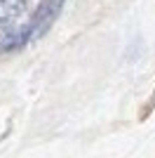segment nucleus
<instances>
[{
	"label": "nucleus",
	"instance_id": "obj_1",
	"mask_svg": "<svg viewBox=\"0 0 155 158\" xmlns=\"http://www.w3.org/2000/svg\"><path fill=\"white\" fill-rule=\"evenodd\" d=\"M59 5H61V0H45L40 5V10L35 12L33 24H31V38H38V35H42L50 28V24L54 21V17L59 12Z\"/></svg>",
	"mask_w": 155,
	"mask_h": 158
},
{
	"label": "nucleus",
	"instance_id": "obj_2",
	"mask_svg": "<svg viewBox=\"0 0 155 158\" xmlns=\"http://www.w3.org/2000/svg\"><path fill=\"white\" fill-rule=\"evenodd\" d=\"M24 12V0H0V24L12 21Z\"/></svg>",
	"mask_w": 155,
	"mask_h": 158
}]
</instances>
